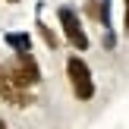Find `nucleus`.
<instances>
[{"instance_id": "obj_1", "label": "nucleus", "mask_w": 129, "mask_h": 129, "mask_svg": "<svg viewBox=\"0 0 129 129\" xmlns=\"http://www.w3.org/2000/svg\"><path fill=\"white\" fill-rule=\"evenodd\" d=\"M57 22H60V31H63V38H66V44L73 50H88L91 47V38H88L85 25H82V16L69 3L57 6Z\"/></svg>"}, {"instance_id": "obj_2", "label": "nucleus", "mask_w": 129, "mask_h": 129, "mask_svg": "<svg viewBox=\"0 0 129 129\" xmlns=\"http://www.w3.org/2000/svg\"><path fill=\"white\" fill-rule=\"evenodd\" d=\"M66 79H69V88H73L76 101L94 98V76H91V66L85 63V57H79V54L66 57Z\"/></svg>"}, {"instance_id": "obj_3", "label": "nucleus", "mask_w": 129, "mask_h": 129, "mask_svg": "<svg viewBox=\"0 0 129 129\" xmlns=\"http://www.w3.org/2000/svg\"><path fill=\"white\" fill-rule=\"evenodd\" d=\"M6 73H10V82H13L16 88H22V91H28L31 85L41 82V66H38V60H35L31 50L16 54V57H13V63L6 66Z\"/></svg>"}, {"instance_id": "obj_4", "label": "nucleus", "mask_w": 129, "mask_h": 129, "mask_svg": "<svg viewBox=\"0 0 129 129\" xmlns=\"http://www.w3.org/2000/svg\"><path fill=\"white\" fill-rule=\"evenodd\" d=\"M35 31H38V35H41V41L47 44L50 50H57V47H60V38H57V31L50 28L47 22H41V19H38V22H35Z\"/></svg>"}, {"instance_id": "obj_5", "label": "nucleus", "mask_w": 129, "mask_h": 129, "mask_svg": "<svg viewBox=\"0 0 129 129\" xmlns=\"http://www.w3.org/2000/svg\"><path fill=\"white\" fill-rule=\"evenodd\" d=\"M6 44L19 47L16 54H22V50H31V44H28V35H6Z\"/></svg>"}, {"instance_id": "obj_6", "label": "nucleus", "mask_w": 129, "mask_h": 129, "mask_svg": "<svg viewBox=\"0 0 129 129\" xmlns=\"http://www.w3.org/2000/svg\"><path fill=\"white\" fill-rule=\"evenodd\" d=\"M85 16L98 22L101 19V0H85Z\"/></svg>"}, {"instance_id": "obj_7", "label": "nucleus", "mask_w": 129, "mask_h": 129, "mask_svg": "<svg viewBox=\"0 0 129 129\" xmlns=\"http://www.w3.org/2000/svg\"><path fill=\"white\" fill-rule=\"evenodd\" d=\"M98 22L110 31V0H101V19H98Z\"/></svg>"}, {"instance_id": "obj_8", "label": "nucleus", "mask_w": 129, "mask_h": 129, "mask_svg": "<svg viewBox=\"0 0 129 129\" xmlns=\"http://www.w3.org/2000/svg\"><path fill=\"white\" fill-rule=\"evenodd\" d=\"M123 35L129 38V0H123Z\"/></svg>"}, {"instance_id": "obj_9", "label": "nucleus", "mask_w": 129, "mask_h": 129, "mask_svg": "<svg viewBox=\"0 0 129 129\" xmlns=\"http://www.w3.org/2000/svg\"><path fill=\"white\" fill-rule=\"evenodd\" d=\"M6 3H22V0H6Z\"/></svg>"}]
</instances>
